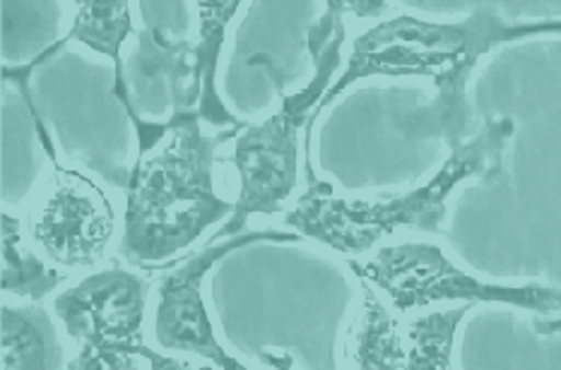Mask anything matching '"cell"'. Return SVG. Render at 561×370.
I'll return each mask as SVG.
<instances>
[{
  "label": "cell",
  "mask_w": 561,
  "mask_h": 370,
  "mask_svg": "<svg viewBox=\"0 0 561 370\" xmlns=\"http://www.w3.org/2000/svg\"><path fill=\"white\" fill-rule=\"evenodd\" d=\"M239 128L205 135L198 111L169 120L162 142L138 157L130 171L118 251L133 265H157L174 257L234 212L213 183L217 147Z\"/></svg>",
  "instance_id": "obj_1"
},
{
  "label": "cell",
  "mask_w": 561,
  "mask_h": 370,
  "mask_svg": "<svg viewBox=\"0 0 561 370\" xmlns=\"http://www.w3.org/2000/svg\"><path fill=\"white\" fill-rule=\"evenodd\" d=\"M516 130L511 116L486 120L470 142H460L436 171L430 183L386 200H345L333 185L313 174L307 154V193L285 217V224L299 236L311 239L343 255H362L378 241L400 229L436 233L448 212V197L462 181L482 178L486 183L504 176V150Z\"/></svg>",
  "instance_id": "obj_2"
},
{
  "label": "cell",
  "mask_w": 561,
  "mask_h": 370,
  "mask_svg": "<svg viewBox=\"0 0 561 370\" xmlns=\"http://www.w3.org/2000/svg\"><path fill=\"white\" fill-rule=\"evenodd\" d=\"M345 3L331 0L325 15L309 30V54L316 66L313 80L297 94L283 96V108L261 126H247L239 135L229 162L241 178L239 200L229 224L219 229L213 241L239 236L251 215H275L297 188L299 176V130L309 126L316 106L331 88V80L343 60Z\"/></svg>",
  "instance_id": "obj_3"
},
{
  "label": "cell",
  "mask_w": 561,
  "mask_h": 370,
  "mask_svg": "<svg viewBox=\"0 0 561 370\" xmlns=\"http://www.w3.org/2000/svg\"><path fill=\"white\" fill-rule=\"evenodd\" d=\"M150 279L114 265L78 281L54 301V315L78 344L72 370H130L145 359L150 368H188L164 359L145 344L142 323Z\"/></svg>",
  "instance_id": "obj_4"
},
{
  "label": "cell",
  "mask_w": 561,
  "mask_h": 370,
  "mask_svg": "<svg viewBox=\"0 0 561 370\" xmlns=\"http://www.w3.org/2000/svg\"><path fill=\"white\" fill-rule=\"evenodd\" d=\"M350 269L359 279L381 289L398 313L417 311L436 301L466 303H504L530 311L540 335H557L552 315L561 320V289L545 284H499L484 281L460 269L454 261L426 243L388 245L371 261H352Z\"/></svg>",
  "instance_id": "obj_5"
},
{
  "label": "cell",
  "mask_w": 561,
  "mask_h": 370,
  "mask_svg": "<svg viewBox=\"0 0 561 370\" xmlns=\"http://www.w3.org/2000/svg\"><path fill=\"white\" fill-rule=\"evenodd\" d=\"M116 215L106 195L78 171L54 159L51 178L36 193L27 231L46 261L88 269L102 261L114 239Z\"/></svg>",
  "instance_id": "obj_6"
},
{
  "label": "cell",
  "mask_w": 561,
  "mask_h": 370,
  "mask_svg": "<svg viewBox=\"0 0 561 370\" xmlns=\"http://www.w3.org/2000/svg\"><path fill=\"white\" fill-rule=\"evenodd\" d=\"M124 84L140 154L150 152L162 142L169 120L198 111L195 42L169 34L164 27L140 30L136 51L124 63Z\"/></svg>",
  "instance_id": "obj_7"
},
{
  "label": "cell",
  "mask_w": 561,
  "mask_h": 370,
  "mask_svg": "<svg viewBox=\"0 0 561 370\" xmlns=\"http://www.w3.org/2000/svg\"><path fill=\"white\" fill-rule=\"evenodd\" d=\"M301 236L289 231H249L241 236H231L222 241H210L201 253L186 257L172 273L160 281V301L154 311V339L167 351H186L201 359L210 361L225 370H243L241 361L229 356L222 344L217 342L210 315L205 311L203 301V279L222 261L225 255L234 253L243 245L275 241V243H295Z\"/></svg>",
  "instance_id": "obj_8"
},
{
  "label": "cell",
  "mask_w": 561,
  "mask_h": 370,
  "mask_svg": "<svg viewBox=\"0 0 561 370\" xmlns=\"http://www.w3.org/2000/svg\"><path fill=\"white\" fill-rule=\"evenodd\" d=\"M538 34H561V20L506 22L496 5L480 3L466 22H458V44L450 66L438 78L436 99L422 111L410 114L405 128L414 138H442L450 150L466 138L468 128V80L480 58L494 46L518 42Z\"/></svg>",
  "instance_id": "obj_9"
},
{
  "label": "cell",
  "mask_w": 561,
  "mask_h": 370,
  "mask_svg": "<svg viewBox=\"0 0 561 370\" xmlns=\"http://www.w3.org/2000/svg\"><path fill=\"white\" fill-rule=\"evenodd\" d=\"M68 354L42 305L0 308V368L56 370L68 368Z\"/></svg>",
  "instance_id": "obj_10"
},
{
  "label": "cell",
  "mask_w": 561,
  "mask_h": 370,
  "mask_svg": "<svg viewBox=\"0 0 561 370\" xmlns=\"http://www.w3.org/2000/svg\"><path fill=\"white\" fill-rule=\"evenodd\" d=\"M130 34H133L130 5L124 3V0H90V3H80L70 32L51 48H46L42 56H36L30 63V68L39 66L42 60L54 56L58 48H64L68 42L88 44L90 48H94V51L106 54L114 60V96L124 104V108H128L121 46H124V42Z\"/></svg>",
  "instance_id": "obj_11"
},
{
  "label": "cell",
  "mask_w": 561,
  "mask_h": 370,
  "mask_svg": "<svg viewBox=\"0 0 561 370\" xmlns=\"http://www.w3.org/2000/svg\"><path fill=\"white\" fill-rule=\"evenodd\" d=\"M241 3L239 0H229V3H198L201 10V32L198 42H195V80L201 88V102H198V116L207 120L217 130L229 128H247V123L229 114L222 99L217 94V60L222 54V44L227 36L229 22L237 18Z\"/></svg>",
  "instance_id": "obj_12"
},
{
  "label": "cell",
  "mask_w": 561,
  "mask_h": 370,
  "mask_svg": "<svg viewBox=\"0 0 561 370\" xmlns=\"http://www.w3.org/2000/svg\"><path fill=\"white\" fill-rule=\"evenodd\" d=\"M362 281L364 301L357 317L352 320L345 339V359L350 366L364 370H398L405 368L408 349L402 344L398 320L386 311L371 291L369 281Z\"/></svg>",
  "instance_id": "obj_13"
},
{
  "label": "cell",
  "mask_w": 561,
  "mask_h": 370,
  "mask_svg": "<svg viewBox=\"0 0 561 370\" xmlns=\"http://www.w3.org/2000/svg\"><path fill=\"white\" fill-rule=\"evenodd\" d=\"M64 279L24 243L20 221L0 212V291L42 301Z\"/></svg>",
  "instance_id": "obj_14"
},
{
  "label": "cell",
  "mask_w": 561,
  "mask_h": 370,
  "mask_svg": "<svg viewBox=\"0 0 561 370\" xmlns=\"http://www.w3.org/2000/svg\"><path fill=\"white\" fill-rule=\"evenodd\" d=\"M474 303L454 308V311H438L424 317H417L408 327V361L410 370H446L454 366L450 354H454L456 329L462 323V317Z\"/></svg>",
  "instance_id": "obj_15"
}]
</instances>
